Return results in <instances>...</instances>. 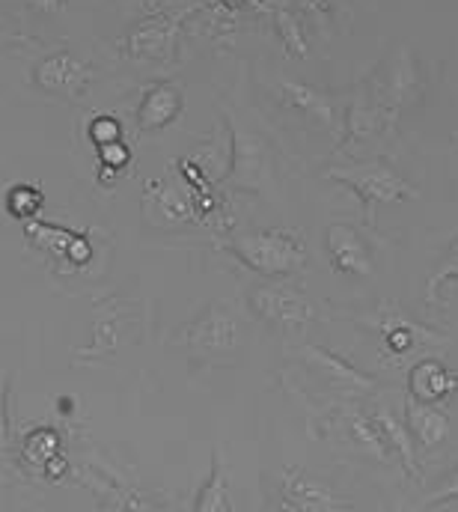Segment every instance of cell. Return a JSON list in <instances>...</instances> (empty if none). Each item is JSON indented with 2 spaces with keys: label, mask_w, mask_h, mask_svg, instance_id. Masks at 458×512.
I'll use <instances>...</instances> for the list:
<instances>
[{
  "label": "cell",
  "mask_w": 458,
  "mask_h": 512,
  "mask_svg": "<svg viewBox=\"0 0 458 512\" xmlns=\"http://www.w3.org/2000/svg\"><path fill=\"white\" fill-rule=\"evenodd\" d=\"M179 346L206 367H229L244 346V322L229 301H212L179 331Z\"/></svg>",
  "instance_id": "1"
},
{
  "label": "cell",
  "mask_w": 458,
  "mask_h": 512,
  "mask_svg": "<svg viewBox=\"0 0 458 512\" xmlns=\"http://www.w3.org/2000/svg\"><path fill=\"white\" fill-rule=\"evenodd\" d=\"M224 251L235 256L244 268H250L262 277H271V280L292 277V274L304 271V265H307L304 236L295 230L238 233L224 245Z\"/></svg>",
  "instance_id": "2"
},
{
  "label": "cell",
  "mask_w": 458,
  "mask_h": 512,
  "mask_svg": "<svg viewBox=\"0 0 458 512\" xmlns=\"http://www.w3.org/2000/svg\"><path fill=\"white\" fill-rule=\"evenodd\" d=\"M331 182H340L348 191L357 194V200L363 203L369 224L375 227V209L384 203H411L420 197V191L405 182L390 164L384 161H363V164H351V167H334L328 170Z\"/></svg>",
  "instance_id": "3"
},
{
  "label": "cell",
  "mask_w": 458,
  "mask_h": 512,
  "mask_svg": "<svg viewBox=\"0 0 458 512\" xmlns=\"http://www.w3.org/2000/svg\"><path fill=\"white\" fill-rule=\"evenodd\" d=\"M247 304L253 316H259L268 328L280 334H298L316 319L313 301L295 289L292 283L271 280V283H256L247 289Z\"/></svg>",
  "instance_id": "4"
},
{
  "label": "cell",
  "mask_w": 458,
  "mask_h": 512,
  "mask_svg": "<svg viewBox=\"0 0 458 512\" xmlns=\"http://www.w3.org/2000/svg\"><path fill=\"white\" fill-rule=\"evenodd\" d=\"M229 126V170L221 176V185L238 191H262L271 182V164H268V146L259 134L244 128L232 114H227Z\"/></svg>",
  "instance_id": "5"
},
{
  "label": "cell",
  "mask_w": 458,
  "mask_h": 512,
  "mask_svg": "<svg viewBox=\"0 0 458 512\" xmlns=\"http://www.w3.org/2000/svg\"><path fill=\"white\" fill-rule=\"evenodd\" d=\"M423 99V78L420 63L414 60L411 48H399L390 54V60L381 66L378 84H375V102L393 114L417 105Z\"/></svg>",
  "instance_id": "6"
},
{
  "label": "cell",
  "mask_w": 458,
  "mask_h": 512,
  "mask_svg": "<svg viewBox=\"0 0 458 512\" xmlns=\"http://www.w3.org/2000/svg\"><path fill=\"white\" fill-rule=\"evenodd\" d=\"M280 507L292 512H343L351 510V501L337 495L322 480L310 477L301 468H286L280 483Z\"/></svg>",
  "instance_id": "7"
},
{
  "label": "cell",
  "mask_w": 458,
  "mask_h": 512,
  "mask_svg": "<svg viewBox=\"0 0 458 512\" xmlns=\"http://www.w3.org/2000/svg\"><path fill=\"white\" fill-rule=\"evenodd\" d=\"M134 328V313L119 298L96 304V340L90 349L78 352V358H114L119 352V340Z\"/></svg>",
  "instance_id": "8"
},
{
  "label": "cell",
  "mask_w": 458,
  "mask_h": 512,
  "mask_svg": "<svg viewBox=\"0 0 458 512\" xmlns=\"http://www.w3.org/2000/svg\"><path fill=\"white\" fill-rule=\"evenodd\" d=\"M325 245H328L331 265L340 274H348V277H369L372 274V254H369L366 242L357 236L354 227L331 224L328 233H325Z\"/></svg>",
  "instance_id": "9"
},
{
  "label": "cell",
  "mask_w": 458,
  "mask_h": 512,
  "mask_svg": "<svg viewBox=\"0 0 458 512\" xmlns=\"http://www.w3.org/2000/svg\"><path fill=\"white\" fill-rule=\"evenodd\" d=\"M301 355L307 358V364L325 379L328 384L340 387V390H351V393H375L378 382L372 376H366L363 370L351 367L340 355L328 352L325 346H304Z\"/></svg>",
  "instance_id": "10"
},
{
  "label": "cell",
  "mask_w": 458,
  "mask_h": 512,
  "mask_svg": "<svg viewBox=\"0 0 458 512\" xmlns=\"http://www.w3.org/2000/svg\"><path fill=\"white\" fill-rule=\"evenodd\" d=\"M185 108V93L179 84H155L143 93L140 108H137V128L140 131H158L167 128Z\"/></svg>",
  "instance_id": "11"
},
{
  "label": "cell",
  "mask_w": 458,
  "mask_h": 512,
  "mask_svg": "<svg viewBox=\"0 0 458 512\" xmlns=\"http://www.w3.org/2000/svg\"><path fill=\"white\" fill-rule=\"evenodd\" d=\"M90 69L75 60L69 51H57L51 57H45L36 69V84L45 93H66V96H78L81 87L87 84Z\"/></svg>",
  "instance_id": "12"
},
{
  "label": "cell",
  "mask_w": 458,
  "mask_h": 512,
  "mask_svg": "<svg viewBox=\"0 0 458 512\" xmlns=\"http://www.w3.org/2000/svg\"><path fill=\"white\" fill-rule=\"evenodd\" d=\"M458 390V376L450 373L438 358H426L420 364L411 367L408 373V393L417 402H429V405H441L447 402Z\"/></svg>",
  "instance_id": "13"
},
{
  "label": "cell",
  "mask_w": 458,
  "mask_h": 512,
  "mask_svg": "<svg viewBox=\"0 0 458 512\" xmlns=\"http://www.w3.org/2000/svg\"><path fill=\"white\" fill-rule=\"evenodd\" d=\"M277 96L289 105V108H295L298 114H304V117H310L313 123H319L322 128H328V131H337L340 128V120H337V108H334V102L322 93V90H316V87H310V84H301V81H280L277 84Z\"/></svg>",
  "instance_id": "14"
},
{
  "label": "cell",
  "mask_w": 458,
  "mask_h": 512,
  "mask_svg": "<svg viewBox=\"0 0 458 512\" xmlns=\"http://www.w3.org/2000/svg\"><path fill=\"white\" fill-rule=\"evenodd\" d=\"M405 426L417 444V450L423 453H432L438 444H444L450 438V417L429 405V402H417V399H408L405 405Z\"/></svg>",
  "instance_id": "15"
},
{
  "label": "cell",
  "mask_w": 458,
  "mask_h": 512,
  "mask_svg": "<svg viewBox=\"0 0 458 512\" xmlns=\"http://www.w3.org/2000/svg\"><path fill=\"white\" fill-rule=\"evenodd\" d=\"M340 426L345 429V441L357 450H363L366 456H375L378 462H390L393 453L384 441V432L381 426L375 423L372 414H363V411H348L343 414Z\"/></svg>",
  "instance_id": "16"
},
{
  "label": "cell",
  "mask_w": 458,
  "mask_h": 512,
  "mask_svg": "<svg viewBox=\"0 0 458 512\" xmlns=\"http://www.w3.org/2000/svg\"><path fill=\"white\" fill-rule=\"evenodd\" d=\"M372 417H375V423L381 426L384 441H387V447H390L393 459H399V465L405 468V474H408L411 480H417V477H420V465H417V444H414V438H411L408 426H402V423H399L390 411H384V408L372 411Z\"/></svg>",
  "instance_id": "17"
},
{
  "label": "cell",
  "mask_w": 458,
  "mask_h": 512,
  "mask_svg": "<svg viewBox=\"0 0 458 512\" xmlns=\"http://www.w3.org/2000/svg\"><path fill=\"white\" fill-rule=\"evenodd\" d=\"M194 510L197 512L232 510V501H229L227 465H224V456H221V450H218V447L212 450V468H209V477H206L203 489H200V492H197V498H194Z\"/></svg>",
  "instance_id": "18"
},
{
  "label": "cell",
  "mask_w": 458,
  "mask_h": 512,
  "mask_svg": "<svg viewBox=\"0 0 458 512\" xmlns=\"http://www.w3.org/2000/svg\"><path fill=\"white\" fill-rule=\"evenodd\" d=\"M399 114L381 108L378 102H357L351 111H348V120H345V137L348 140H366L372 134H381L387 128H393Z\"/></svg>",
  "instance_id": "19"
},
{
  "label": "cell",
  "mask_w": 458,
  "mask_h": 512,
  "mask_svg": "<svg viewBox=\"0 0 458 512\" xmlns=\"http://www.w3.org/2000/svg\"><path fill=\"white\" fill-rule=\"evenodd\" d=\"M173 48V24L164 18L143 21L131 33V54L137 57H167Z\"/></svg>",
  "instance_id": "20"
},
{
  "label": "cell",
  "mask_w": 458,
  "mask_h": 512,
  "mask_svg": "<svg viewBox=\"0 0 458 512\" xmlns=\"http://www.w3.org/2000/svg\"><path fill=\"white\" fill-rule=\"evenodd\" d=\"M458 280V236L453 245L447 248V254L438 259V265L432 268L429 280H426V307H441V295L447 292L450 283Z\"/></svg>",
  "instance_id": "21"
},
{
  "label": "cell",
  "mask_w": 458,
  "mask_h": 512,
  "mask_svg": "<svg viewBox=\"0 0 458 512\" xmlns=\"http://www.w3.org/2000/svg\"><path fill=\"white\" fill-rule=\"evenodd\" d=\"M24 233H27V239H30L36 248L48 251L51 256H66L72 239L78 236V233H72V230L54 227V224H42V221H27V230H24Z\"/></svg>",
  "instance_id": "22"
},
{
  "label": "cell",
  "mask_w": 458,
  "mask_h": 512,
  "mask_svg": "<svg viewBox=\"0 0 458 512\" xmlns=\"http://www.w3.org/2000/svg\"><path fill=\"white\" fill-rule=\"evenodd\" d=\"M381 331H384V340H387L390 352H396V355H405V352H411V349H414V343L420 340V334H423V337H432V340H438V343H441V337H438V334L417 328L414 322L402 319L399 313H396V319L384 322V325H381Z\"/></svg>",
  "instance_id": "23"
},
{
  "label": "cell",
  "mask_w": 458,
  "mask_h": 512,
  "mask_svg": "<svg viewBox=\"0 0 458 512\" xmlns=\"http://www.w3.org/2000/svg\"><path fill=\"white\" fill-rule=\"evenodd\" d=\"M42 206H45V197L33 185H12L6 191V212L18 221H36Z\"/></svg>",
  "instance_id": "24"
},
{
  "label": "cell",
  "mask_w": 458,
  "mask_h": 512,
  "mask_svg": "<svg viewBox=\"0 0 458 512\" xmlns=\"http://www.w3.org/2000/svg\"><path fill=\"white\" fill-rule=\"evenodd\" d=\"M21 453H24V459H27V462H33V465H45L54 453H60V435H57L51 426L33 429V432L24 438Z\"/></svg>",
  "instance_id": "25"
},
{
  "label": "cell",
  "mask_w": 458,
  "mask_h": 512,
  "mask_svg": "<svg viewBox=\"0 0 458 512\" xmlns=\"http://www.w3.org/2000/svg\"><path fill=\"white\" fill-rule=\"evenodd\" d=\"M274 18H277V33H280L286 51H289L292 57H307V42H304V33H301L298 18H295L286 6H280V9L274 12Z\"/></svg>",
  "instance_id": "26"
},
{
  "label": "cell",
  "mask_w": 458,
  "mask_h": 512,
  "mask_svg": "<svg viewBox=\"0 0 458 512\" xmlns=\"http://www.w3.org/2000/svg\"><path fill=\"white\" fill-rule=\"evenodd\" d=\"M450 501H458V465L456 468H450L444 477H441V483L423 498V510H438V507H444V504H450Z\"/></svg>",
  "instance_id": "27"
},
{
  "label": "cell",
  "mask_w": 458,
  "mask_h": 512,
  "mask_svg": "<svg viewBox=\"0 0 458 512\" xmlns=\"http://www.w3.org/2000/svg\"><path fill=\"white\" fill-rule=\"evenodd\" d=\"M87 134H90V140H93V143H96V149H99V146H105V143H116V140H122V126H119V120H116V117L102 114V117H96V120L90 123Z\"/></svg>",
  "instance_id": "28"
},
{
  "label": "cell",
  "mask_w": 458,
  "mask_h": 512,
  "mask_svg": "<svg viewBox=\"0 0 458 512\" xmlns=\"http://www.w3.org/2000/svg\"><path fill=\"white\" fill-rule=\"evenodd\" d=\"M99 161H102L105 167L122 170V167H128V161H131V149H128L122 140H116V143H105V146H99Z\"/></svg>",
  "instance_id": "29"
},
{
  "label": "cell",
  "mask_w": 458,
  "mask_h": 512,
  "mask_svg": "<svg viewBox=\"0 0 458 512\" xmlns=\"http://www.w3.org/2000/svg\"><path fill=\"white\" fill-rule=\"evenodd\" d=\"M6 370H0V480L6 468V453H9V429H6Z\"/></svg>",
  "instance_id": "30"
},
{
  "label": "cell",
  "mask_w": 458,
  "mask_h": 512,
  "mask_svg": "<svg viewBox=\"0 0 458 512\" xmlns=\"http://www.w3.org/2000/svg\"><path fill=\"white\" fill-rule=\"evenodd\" d=\"M90 256H93V248H90V242H87V236H75L72 239V245H69V251H66V262H72V265H84V262H90Z\"/></svg>",
  "instance_id": "31"
},
{
  "label": "cell",
  "mask_w": 458,
  "mask_h": 512,
  "mask_svg": "<svg viewBox=\"0 0 458 512\" xmlns=\"http://www.w3.org/2000/svg\"><path fill=\"white\" fill-rule=\"evenodd\" d=\"M42 474H45L48 480H60V477L66 474V459H63L60 453H54V456L42 465Z\"/></svg>",
  "instance_id": "32"
},
{
  "label": "cell",
  "mask_w": 458,
  "mask_h": 512,
  "mask_svg": "<svg viewBox=\"0 0 458 512\" xmlns=\"http://www.w3.org/2000/svg\"><path fill=\"white\" fill-rule=\"evenodd\" d=\"M60 3H63V0H30V6L39 9V12H57Z\"/></svg>",
  "instance_id": "33"
},
{
  "label": "cell",
  "mask_w": 458,
  "mask_h": 512,
  "mask_svg": "<svg viewBox=\"0 0 458 512\" xmlns=\"http://www.w3.org/2000/svg\"><path fill=\"white\" fill-rule=\"evenodd\" d=\"M304 6H307V9H313L316 15H328L331 0H304Z\"/></svg>",
  "instance_id": "34"
},
{
  "label": "cell",
  "mask_w": 458,
  "mask_h": 512,
  "mask_svg": "<svg viewBox=\"0 0 458 512\" xmlns=\"http://www.w3.org/2000/svg\"><path fill=\"white\" fill-rule=\"evenodd\" d=\"M72 405H75V399H72V396H60V399H57V408H60V414H63V411L69 414V411H72Z\"/></svg>",
  "instance_id": "35"
},
{
  "label": "cell",
  "mask_w": 458,
  "mask_h": 512,
  "mask_svg": "<svg viewBox=\"0 0 458 512\" xmlns=\"http://www.w3.org/2000/svg\"><path fill=\"white\" fill-rule=\"evenodd\" d=\"M456 140H458V137H456Z\"/></svg>",
  "instance_id": "36"
}]
</instances>
